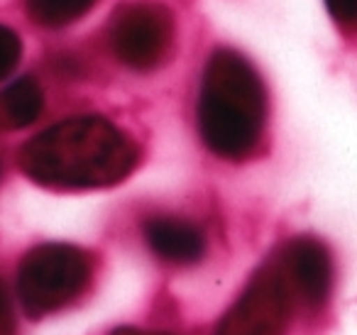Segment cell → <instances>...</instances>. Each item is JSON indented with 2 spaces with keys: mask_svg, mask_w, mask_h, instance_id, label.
I'll return each instance as SVG.
<instances>
[{
  "mask_svg": "<svg viewBox=\"0 0 357 335\" xmlns=\"http://www.w3.org/2000/svg\"><path fill=\"white\" fill-rule=\"evenodd\" d=\"M291 299L282 267H264L230 306L215 335H287Z\"/></svg>",
  "mask_w": 357,
  "mask_h": 335,
  "instance_id": "5",
  "label": "cell"
},
{
  "mask_svg": "<svg viewBox=\"0 0 357 335\" xmlns=\"http://www.w3.org/2000/svg\"><path fill=\"white\" fill-rule=\"evenodd\" d=\"M196 120L201 140L215 157L238 162L257 149L267 123V91L240 52L215 50L208 57Z\"/></svg>",
  "mask_w": 357,
  "mask_h": 335,
  "instance_id": "2",
  "label": "cell"
},
{
  "mask_svg": "<svg viewBox=\"0 0 357 335\" xmlns=\"http://www.w3.org/2000/svg\"><path fill=\"white\" fill-rule=\"evenodd\" d=\"M282 271L291 291L308 306L321 308L333 289V260L326 245L313 237H298L284 250Z\"/></svg>",
  "mask_w": 357,
  "mask_h": 335,
  "instance_id": "6",
  "label": "cell"
},
{
  "mask_svg": "<svg viewBox=\"0 0 357 335\" xmlns=\"http://www.w3.org/2000/svg\"><path fill=\"white\" fill-rule=\"evenodd\" d=\"M137 164L135 142L108 118H66L27 140L20 167L35 184L59 191L108 188Z\"/></svg>",
  "mask_w": 357,
  "mask_h": 335,
  "instance_id": "1",
  "label": "cell"
},
{
  "mask_svg": "<svg viewBox=\"0 0 357 335\" xmlns=\"http://www.w3.org/2000/svg\"><path fill=\"white\" fill-rule=\"evenodd\" d=\"M105 35L115 59L130 71L144 74L159 69L169 59L176 25L164 6L149 0H132L113 13Z\"/></svg>",
  "mask_w": 357,
  "mask_h": 335,
  "instance_id": "4",
  "label": "cell"
},
{
  "mask_svg": "<svg viewBox=\"0 0 357 335\" xmlns=\"http://www.w3.org/2000/svg\"><path fill=\"white\" fill-rule=\"evenodd\" d=\"M147 247L169 265H196L206 252V235L199 225L176 216H154L142 225Z\"/></svg>",
  "mask_w": 357,
  "mask_h": 335,
  "instance_id": "7",
  "label": "cell"
},
{
  "mask_svg": "<svg viewBox=\"0 0 357 335\" xmlns=\"http://www.w3.org/2000/svg\"><path fill=\"white\" fill-rule=\"evenodd\" d=\"M93 281V257L66 242L32 247L17 269V299L30 318H45L84 296Z\"/></svg>",
  "mask_w": 357,
  "mask_h": 335,
  "instance_id": "3",
  "label": "cell"
},
{
  "mask_svg": "<svg viewBox=\"0 0 357 335\" xmlns=\"http://www.w3.org/2000/svg\"><path fill=\"white\" fill-rule=\"evenodd\" d=\"M113 335H169V333H162V330H144V328H130V325H125V328H118Z\"/></svg>",
  "mask_w": 357,
  "mask_h": 335,
  "instance_id": "13",
  "label": "cell"
},
{
  "mask_svg": "<svg viewBox=\"0 0 357 335\" xmlns=\"http://www.w3.org/2000/svg\"><path fill=\"white\" fill-rule=\"evenodd\" d=\"M22 54V42L10 27L0 25V81L8 74H13L17 64H20Z\"/></svg>",
  "mask_w": 357,
  "mask_h": 335,
  "instance_id": "10",
  "label": "cell"
},
{
  "mask_svg": "<svg viewBox=\"0 0 357 335\" xmlns=\"http://www.w3.org/2000/svg\"><path fill=\"white\" fill-rule=\"evenodd\" d=\"M0 335H17L15 308H13V299L3 279H0Z\"/></svg>",
  "mask_w": 357,
  "mask_h": 335,
  "instance_id": "11",
  "label": "cell"
},
{
  "mask_svg": "<svg viewBox=\"0 0 357 335\" xmlns=\"http://www.w3.org/2000/svg\"><path fill=\"white\" fill-rule=\"evenodd\" d=\"M45 108V94L37 79L22 76L13 81L10 86L0 91V130L13 133V130L30 128Z\"/></svg>",
  "mask_w": 357,
  "mask_h": 335,
  "instance_id": "8",
  "label": "cell"
},
{
  "mask_svg": "<svg viewBox=\"0 0 357 335\" xmlns=\"http://www.w3.org/2000/svg\"><path fill=\"white\" fill-rule=\"evenodd\" d=\"M326 6L340 25L357 27V0H326Z\"/></svg>",
  "mask_w": 357,
  "mask_h": 335,
  "instance_id": "12",
  "label": "cell"
},
{
  "mask_svg": "<svg viewBox=\"0 0 357 335\" xmlns=\"http://www.w3.org/2000/svg\"><path fill=\"white\" fill-rule=\"evenodd\" d=\"M96 0H25L30 17L42 27H64L81 20Z\"/></svg>",
  "mask_w": 357,
  "mask_h": 335,
  "instance_id": "9",
  "label": "cell"
}]
</instances>
